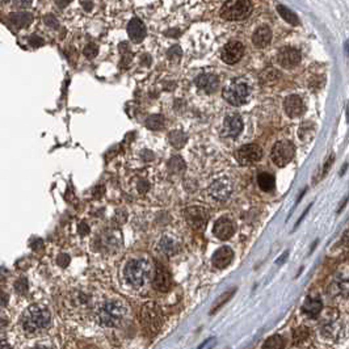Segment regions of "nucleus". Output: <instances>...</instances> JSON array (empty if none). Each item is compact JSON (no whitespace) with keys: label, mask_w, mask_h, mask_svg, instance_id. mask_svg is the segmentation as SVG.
I'll return each mask as SVG.
<instances>
[{"label":"nucleus","mask_w":349,"mask_h":349,"mask_svg":"<svg viewBox=\"0 0 349 349\" xmlns=\"http://www.w3.org/2000/svg\"><path fill=\"white\" fill-rule=\"evenodd\" d=\"M127 307L121 299L112 298L102 302L96 309V319L104 327H118L126 319Z\"/></svg>","instance_id":"1"},{"label":"nucleus","mask_w":349,"mask_h":349,"mask_svg":"<svg viewBox=\"0 0 349 349\" xmlns=\"http://www.w3.org/2000/svg\"><path fill=\"white\" fill-rule=\"evenodd\" d=\"M169 58H173V55H178V58H180L181 55V50L179 46H173L172 49H169V53H168Z\"/></svg>","instance_id":"36"},{"label":"nucleus","mask_w":349,"mask_h":349,"mask_svg":"<svg viewBox=\"0 0 349 349\" xmlns=\"http://www.w3.org/2000/svg\"><path fill=\"white\" fill-rule=\"evenodd\" d=\"M295 147L292 142L289 141H280L277 142L276 145L272 148L271 158L273 163L278 167H285L289 164L292 159L294 158Z\"/></svg>","instance_id":"6"},{"label":"nucleus","mask_w":349,"mask_h":349,"mask_svg":"<svg viewBox=\"0 0 349 349\" xmlns=\"http://www.w3.org/2000/svg\"><path fill=\"white\" fill-rule=\"evenodd\" d=\"M263 157V150L257 145H246L236 151V159L241 164H252L259 162Z\"/></svg>","instance_id":"10"},{"label":"nucleus","mask_w":349,"mask_h":349,"mask_svg":"<svg viewBox=\"0 0 349 349\" xmlns=\"http://www.w3.org/2000/svg\"><path fill=\"white\" fill-rule=\"evenodd\" d=\"M55 3H57V6L59 8H64L70 3V0H55Z\"/></svg>","instance_id":"38"},{"label":"nucleus","mask_w":349,"mask_h":349,"mask_svg":"<svg viewBox=\"0 0 349 349\" xmlns=\"http://www.w3.org/2000/svg\"><path fill=\"white\" fill-rule=\"evenodd\" d=\"M141 320L146 330H148L152 334L159 331L160 325H162V313H160L157 304H145L143 309H142Z\"/></svg>","instance_id":"7"},{"label":"nucleus","mask_w":349,"mask_h":349,"mask_svg":"<svg viewBox=\"0 0 349 349\" xmlns=\"http://www.w3.org/2000/svg\"><path fill=\"white\" fill-rule=\"evenodd\" d=\"M69 261H70V259L67 257V256H60L59 259H58V263H59L60 265H63V267L69 264Z\"/></svg>","instance_id":"37"},{"label":"nucleus","mask_w":349,"mask_h":349,"mask_svg":"<svg viewBox=\"0 0 349 349\" xmlns=\"http://www.w3.org/2000/svg\"><path fill=\"white\" fill-rule=\"evenodd\" d=\"M242 130H243V121H242L241 116L230 115L223 121L222 136L235 138V137H238L241 134Z\"/></svg>","instance_id":"13"},{"label":"nucleus","mask_w":349,"mask_h":349,"mask_svg":"<svg viewBox=\"0 0 349 349\" xmlns=\"http://www.w3.org/2000/svg\"><path fill=\"white\" fill-rule=\"evenodd\" d=\"M171 286V276L164 268L158 267L154 276V288L159 292H167Z\"/></svg>","instance_id":"20"},{"label":"nucleus","mask_w":349,"mask_h":349,"mask_svg":"<svg viewBox=\"0 0 349 349\" xmlns=\"http://www.w3.org/2000/svg\"><path fill=\"white\" fill-rule=\"evenodd\" d=\"M232 259H234V252H232L231 248L227 247V246H223V247L218 248V250L214 252L213 264L215 265L217 268L222 269L226 268V267L232 261Z\"/></svg>","instance_id":"17"},{"label":"nucleus","mask_w":349,"mask_h":349,"mask_svg":"<svg viewBox=\"0 0 349 349\" xmlns=\"http://www.w3.org/2000/svg\"><path fill=\"white\" fill-rule=\"evenodd\" d=\"M263 349H283L282 337L278 336V335L269 337L268 340L263 344Z\"/></svg>","instance_id":"29"},{"label":"nucleus","mask_w":349,"mask_h":349,"mask_svg":"<svg viewBox=\"0 0 349 349\" xmlns=\"http://www.w3.org/2000/svg\"><path fill=\"white\" fill-rule=\"evenodd\" d=\"M277 12L280 13L281 17H282L286 23H289V24H292V25L299 24L298 16L295 15L293 11H290L289 8H286V7H283V6H277Z\"/></svg>","instance_id":"24"},{"label":"nucleus","mask_w":349,"mask_h":349,"mask_svg":"<svg viewBox=\"0 0 349 349\" xmlns=\"http://www.w3.org/2000/svg\"><path fill=\"white\" fill-rule=\"evenodd\" d=\"M148 272H150V267L146 260L133 259L125 267L124 274L129 285L134 286V288H141L145 285L146 280H147Z\"/></svg>","instance_id":"3"},{"label":"nucleus","mask_w":349,"mask_h":349,"mask_svg":"<svg viewBox=\"0 0 349 349\" xmlns=\"http://www.w3.org/2000/svg\"><path fill=\"white\" fill-rule=\"evenodd\" d=\"M13 4L18 8H28L32 4V0H13Z\"/></svg>","instance_id":"34"},{"label":"nucleus","mask_w":349,"mask_h":349,"mask_svg":"<svg viewBox=\"0 0 349 349\" xmlns=\"http://www.w3.org/2000/svg\"><path fill=\"white\" fill-rule=\"evenodd\" d=\"M322 306L323 304L320 299L307 298L306 301H304L303 306H302V311H303V314L307 316V318L314 319V318H316V316L320 314V311H322Z\"/></svg>","instance_id":"21"},{"label":"nucleus","mask_w":349,"mask_h":349,"mask_svg":"<svg viewBox=\"0 0 349 349\" xmlns=\"http://www.w3.org/2000/svg\"><path fill=\"white\" fill-rule=\"evenodd\" d=\"M97 53H99V49H97V46L95 43H90V45H87L84 48V55L87 58H95L97 55Z\"/></svg>","instance_id":"31"},{"label":"nucleus","mask_w":349,"mask_h":349,"mask_svg":"<svg viewBox=\"0 0 349 349\" xmlns=\"http://www.w3.org/2000/svg\"><path fill=\"white\" fill-rule=\"evenodd\" d=\"M283 109H285V113L289 117L295 118L303 115L304 105L301 97L297 96V95H290V96H288L283 100Z\"/></svg>","instance_id":"14"},{"label":"nucleus","mask_w":349,"mask_h":349,"mask_svg":"<svg viewBox=\"0 0 349 349\" xmlns=\"http://www.w3.org/2000/svg\"><path fill=\"white\" fill-rule=\"evenodd\" d=\"M252 12V4L250 0H227L221 9V17L227 21L244 20Z\"/></svg>","instance_id":"4"},{"label":"nucleus","mask_w":349,"mask_h":349,"mask_svg":"<svg viewBox=\"0 0 349 349\" xmlns=\"http://www.w3.org/2000/svg\"><path fill=\"white\" fill-rule=\"evenodd\" d=\"M127 34L134 42H141L146 37V27L139 18H133L127 25Z\"/></svg>","instance_id":"18"},{"label":"nucleus","mask_w":349,"mask_h":349,"mask_svg":"<svg viewBox=\"0 0 349 349\" xmlns=\"http://www.w3.org/2000/svg\"><path fill=\"white\" fill-rule=\"evenodd\" d=\"M32 349H51L50 346H46V345H36V346H33Z\"/></svg>","instance_id":"41"},{"label":"nucleus","mask_w":349,"mask_h":349,"mask_svg":"<svg viewBox=\"0 0 349 349\" xmlns=\"http://www.w3.org/2000/svg\"><path fill=\"white\" fill-rule=\"evenodd\" d=\"M164 125V118L162 115H152L146 120V126L150 130H159Z\"/></svg>","instance_id":"28"},{"label":"nucleus","mask_w":349,"mask_h":349,"mask_svg":"<svg viewBox=\"0 0 349 349\" xmlns=\"http://www.w3.org/2000/svg\"><path fill=\"white\" fill-rule=\"evenodd\" d=\"M45 24L49 25V27H50V28H57L58 27L57 18H55L53 15L45 16Z\"/></svg>","instance_id":"32"},{"label":"nucleus","mask_w":349,"mask_h":349,"mask_svg":"<svg viewBox=\"0 0 349 349\" xmlns=\"http://www.w3.org/2000/svg\"><path fill=\"white\" fill-rule=\"evenodd\" d=\"M272 39V30L269 29V27L267 25H263V27L257 28L256 32L252 36V42L256 48H265L271 43Z\"/></svg>","instance_id":"19"},{"label":"nucleus","mask_w":349,"mask_h":349,"mask_svg":"<svg viewBox=\"0 0 349 349\" xmlns=\"http://www.w3.org/2000/svg\"><path fill=\"white\" fill-rule=\"evenodd\" d=\"M301 54L298 50L293 48H283L277 54V62L283 69H293L299 63Z\"/></svg>","instance_id":"12"},{"label":"nucleus","mask_w":349,"mask_h":349,"mask_svg":"<svg viewBox=\"0 0 349 349\" xmlns=\"http://www.w3.org/2000/svg\"><path fill=\"white\" fill-rule=\"evenodd\" d=\"M209 196L213 200L218 202L226 201L231 196L232 193V184L231 181L227 180V179H220V180L214 181L209 187Z\"/></svg>","instance_id":"9"},{"label":"nucleus","mask_w":349,"mask_h":349,"mask_svg":"<svg viewBox=\"0 0 349 349\" xmlns=\"http://www.w3.org/2000/svg\"><path fill=\"white\" fill-rule=\"evenodd\" d=\"M51 324V314L48 307L34 304L28 307L21 316V327L28 334H39Z\"/></svg>","instance_id":"2"},{"label":"nucleus","mask_w":349,"mask_h":349,"mask_svg":"<svg viewBox=\"0 0 349 349\" xmlns=\"http://www.w3.org/2000/svg\"><path fill=\"white\" fill-rule=\"evenodd\" d=\"M196 85L205 94H213L220 85V79L213 74H202L196 79Z\"/></svg>","instance_id":"16"},{"label":"nucleus","mask_w":349,"mask_h":349,"mask_svg":"<svg viewBox=\"0 0 349 349\" xmlns=\"http://www.w3.org/2000/svg\"><path fill=\"white\" fill-rule=\"evenodd\" d=\"M42 38H39L38 36H32L30 37V45L32 46H41L42 45Z\"/></svg>","instance_id":"35"},{"label":"nucleus","mask_w":349,"mask_h":349,"mask_svg":"<svg viewBox=\"0 0 349 349\" xmlns=\"http://www.w3.org/2000/svg\"><path fill=\"white\" fill-rule=\"evenodd\" d=\"M184 167H185V164H184V160L181 159L180 157L172 158V159L168 162V168L171 169L172 172L184 171Z\"/></svg>","instance_id":"30"},{"label":"nucleus","mask_w":349,"mask_h":349,"mask_svg":"<svg viewBox=\"0 0 349 349\" xmlns=\"http://www.w3.org/2000/svg\"><path fill=\"white\" fill-rule=\"evenodd\" d=\"M168 141L176 150H180V148H183L185 146L188 138L185 136V133L181 132V130H173V132H171L168 134Z\"/></svg>","instance_id":"23"},{"label":"nucleus","mask_w":349,"mask_h":349,"mask_svg":"<svg viewBox=\"0 0 349 349\" xmlns=\"http://www.w3.org/2000/svg\"><path fill=\"white\" fill-rule=\"evenodd\" d=\"M257 183H259V187L261 188V190H264V192H269V190H272L274 188V184H276V181H274V178L272 176V174L269 173H260L259 178H257Z\"/></svg>","instance_id":"25"},{"label":"nucleus","mask_w":349,"mask_h":349,"mask_svg":"<svg viewBox=\"0 0 349 349\" xmlns=\"http://www.w3.org/2000/svg\"><path fill=\"white\" fill-rule=\"evenodd\" d=\"M248 94H250V88L243 79H235V80L230 81L223 90V97H225L226 101L235 106L244 104L247 100Z\"/></svg>","instance_id":"5"},{"label":"nucleus","mask_w":349,"mask_h":349,"mask_svg":"<svg viewBox=\"0 0 349 349\" xmlns=\"http://www.w3.org/2000/svg\"><path fill=\"white\" fill-rule=\"evenodd\" d=\"M244 54V46L243 43L238 41H231L223 48L222 50V59L225 63L234 64L242 59Z\"/></svg>","instance_id":"11"},{"label":"nucleus","mask_w":349,"mask_h":349,"mask_svg":"<svg viewBox=\"0 0 349 349\" xmlns=\"http://www.w3.org/2000/svg\"><path fill=\"white\" fill-rule=\"evenodd\" d=\"M9 20L12 24H15L17 28H25L33 21V16L29 12H15L9 15Z\"/></svg>","instance_id":"22"},{"label":"nucleus","mask_w":349,"mask_h":349,"mask_svg":"<svg viewBox=\"0 0 349 349\" xmlns=\"http://www.w3.org/2000/svg\"><path fill=\"white\" fill-rule=\"evenodd\" d=\"M286 257H288V252H283V253H282V256H281L280 259L276 260V264H281V263H282L283 260L286 259Z\"/></svg>","instance_id":"39"},{"label":"nucleus","mask_w":349,"mask_h":349,"mask_svg":"<svg viewBox=\"0 0 349 349\" xmlns=\"http://www.w3.org/2000/svg\"><path fill=\"white\" fill-rule=\"evenodd\" d=\"M185 220L194 230L204 229L209 221V213L201 206H190L185 210Z\"/></svg>","instance_id":"8"},{"label":"nucleus","mask_w":349,"mask_h":349,"mask_svg":"<svg viewBox=\"0 0 349 349\" xmlns=\"http://www.w3.org/2000/svg\"><path fill=\"white\" fill-rule=\"evenodd\" d=\"M0 349H11V346L7 341H0Z\"/></svg>","instance_id":"40"},{"label":"nucleus","mask_w":349,"mask_h":349,"mask_svg":"<svg viewBox=\"0 0 349 349\" xmlns=\"http://www.w3.org/2000/svg\"><path fill=\"white\" fill-rule=\"evenodd\" d=\"M234 231H235L234 223L230 220H227V218H221V220H218L217 222H215V225H214L213 229L214 235H215L218 239H221V241H227V239L231 238Z\"/></svg>","instance_id":"15"},{"label":"nucleus","mask_w":349,"mask_h":349,"mask_svg":"<svg viewBox=\"0 0 349 349\" xmlns=\"http://www.w3.org/2000/svg\"><path fill=\"white\" fill-rule=\"evenodd\" d=\"M158 248H159L160 252H163L164 255H173V253H176V251H178V247H176V244H174V242L172 241V239L169 238H163L162 241H160L159 246H158Z\"/></svg>","instance_id":"26"},{"label":"nucleus","mask_w":349,"mask_h":349,"mask_svg":"<svg viewBox=\"0 0 349 349\" xmlns=\"http://www.w3.org/2000/svg\"><path fill=\"white\" fill-rule=\"evenodd\" d=\"M235 292H236V289H235V288H232V289H230V290H227V292H226V293H223V294L221 295L220 298H218L217 301H215V303L213 304V309H211L210 314H213V313H215V311L220 310L221 307H222L223 304L226 303V302L231 299V297L235 294Z\"/></svg>","instance_id":"27"},{"label":"nucleus","mask_w":349,"mask_h":349,"mask_svg":"<svg viewBox=\"0 0 349 349\" xmlns=\"http://www.w3.org/2000/svg\"><path fill=\"white\" fill-rule=\"evenodd\" d=\"M16 289H17L18 293H25L28 290V286H27V280L25 278H23V280L18 281L17 283H16Z\"/></svg>","instance_id":"33"}]
</instances>
